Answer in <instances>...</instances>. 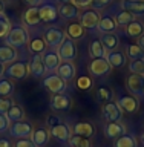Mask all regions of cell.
Wrapping results in <instances>:
<instances>
[{"mask_svg": "<svg viewBox=\"0 0 144 147\" xmlns=\"http://www.w3.org/2000/svg\"><path fill=\"white\" fill-rule=\"evenodd\" d=\"M29 32H28V29L25 26H12L11 31L8 32V35L5 37V43H6V46H11V48L14 49H23L25 46H28V43H29Z\"/></svg>", "mask_w": 144, "mask_h": 147, "instance_id": "6da1fadb", "label": "cell"}, {"mask_svg": "<svg viewBox=\"0 0 144 147\" xmlns=\"http://www.w3.org/2000/svg\"><path fill=\"white\" fill-rule=\"evenodd\" d=\"M46 123H48V127H49V133L57 141H62V142L69 141V138H71V135H72V129L69 127L66 123H63L62 119H60L58 117H55V115L48 117Z\"/></svg>", "mask_w": 144, "mask_h": 147, "instance_id": "7a4b0ae2", "label": "cell"}, {"mask_svg": "<svg viewBox=\"0 0 144 147\" xmlns=\"http://www.w3.org/2000/svg\"><path fill=\"white\" fill-rule=\"evenodd\" d=\"M43 38L48 45V48L51 49H58L60 45L64 41L66 38V32H64L62 28H57V26H49L46 28L45 34H43Z\"/></svg>", "mask_w": 144, "mask_h": 147, "instance_id": "3957f363", "label": "cell"}, {"mask_svg": "<svg viewBox=\"0 0 144 147\" xmlns=\"http://www.w3.org/2000/svg\"><path fill=\"white\" fill-rule=\"evenodd\" d=\"M43 86L45 89L51 92V94H64L68 89V84L66 81L62 80L57 74H52V75H48V77H43Z\"/></svg>", "mask_w": 144, "mask_h": 147, "instance_id": "277c9868", "label": "cell"}, {"mask_svg": "<svg viewBox=\"0 0 144 147\" xmlns=\"http://www.w3.org/2000/svg\"><path fill=\"white\" fill-rule=\"evenodd\" d=\"M101 113H103V118L106 123H117V121H121V118H123V110L118 106L117 101H114V100L104 103L103 109H101Z\"/></svg>", "mask_w": 144, "mask_h": 147, "instance_id": "5b68a950", "label": "cell"}, {"mask_svg": "<svg viewBox=\"0 0 144 147\" xmlns=\"http://www.w3.org/2000/svg\"><path fill=\"white\" fill-rule=\"evenodd\" d=\"M126 87L133 96H137V98L144 96V75L130 74V75L126 78Z\"/></svg>", "mask_w": 144, "mask_h": 147, "instance_id": "8992f818", "label": "cell"}, {"mask_svg": "<svg viewBox=\"0 0 144 147\" xmlns=\"http://www.w3.org/2000/svg\"><path fill=\"white\" fill-rule=\"evenodd\" d=\"M32 132H34V126L28 121H17L12 123L11 127H9V133H11L12 138H17V140H22V138H31Z\"/></svg>", "mask_w": 144, "mask_h": 147, "instance_id": "52a82bcc", "label": "cell"}, {"mask_svg": "<svg viewBox=\"0 0 144 147\" xmlns=\"http://www.w3.org/2000/svg\"><path fill=\"white\" fill-rule=\"evenodd\" d=\"M28 74H29V66L25 61H14L5 71V75H8V78H12V80H23L28 77Z\"/></svg>", "mask_w": 144, "mask_h": 147, "instance_id": "ba28073f", "label": "cell"}, {"mask_svg": "<svg viewBox=\"0 0 144 147\" xmlns=\"http://www.w3.org/2000/svg\"><path fill=\"white\" fill-rule=\"evenodd\" d=\"M57 52L62 58V61H74L77 57V45L72 38L66 37L64 41L60 45V48L57 49Z\"/></svg>", "mask_w": 144, "mask_h": 147, "instance_id": "9c48e42d", "label": "cell"}, {"mask_svg": "<svg viewBox=\"0 0 144 147\" xmlns=\"http://www.w3.org/2000/svg\"><path fill=\"white\" fill-rule=\"evenodd\" d=\"M80 25L85 28V29H95L100 23V12L97 9H86L80 14Z\"/></svg>", "mask_w": 144, "mask_h": 147, "instance_id": "30bf717a", "label": "cell"}, {"mask_svg": "<svg viewBox=\"0 0 144 147\" xmlns=\"http://www.w3.org/2000/svg\"><path fill=\"white\" fill-rule=\"evenodd\" d=\"M41 22L45 23H55L58 18V6H55L52 2H43L39 6Z\"/></svg>", "mask_w": 144, "mask_h": 147, "instance_id": "8fae6325", "label": "cell"}, {"mask_svg": "<svg viewBox=\"0 0 144 147\" xmlns=\"http://www.w3.org/2000/svg\"><path fill=\"white\" fill-rule=\"evenodd\" d=\"M87 69H89V74H92L94 77H103L112 71V66L109 64L106 57H103V58H94L89 63V67Z\"/></svg>", "mask_w": 144, "mask_h": 147, "instance_id": "7c38bea8", "label": "cell"}, {"mask_svg": "<svg viewBox=\"0 0 144 147\" xmlns=\"http://www.w3.org/2000/svg\"><path fill=\"white\" fill-rule=\"evenodd\" d=\"M41 60H43V64L48 72H55L62 63V58H60L57 49H46L41 54Z\"/></svg>", "mask_w": 144, "mask_h": 147, "instance_id": "4fadbf2b", "label": "cell"}, {"mask_svg": "<svg viewBox=\"0 0 144 147\" xmlns=\"http://www.w3.org/2000/svg\"><path fill=\"white\" fill-rule=\"evenodd\" d=\"M103 130H104V136L110 138V140H117V138H120V136H123V135L127 133V129H126V126H124L121 121L106 123Z\"/></svg>", "mask_w": 144, "mask_h": 147, "instance_id": "5bb4252c", "label": "cell"}, {"mask_svg": "<svg viewBox=\"0 0 144 147\" xmlns=\"http://www.w3.org/2000/svg\"><path fill=\"white\" fill-rule=\"evenodd\" d=\"M55 74H57L62 80H64L68 83V81H72L74 78H75L77 67H75V64H74L72 61H62L60 66L57 67V71H55Z\"/></svg>", "mask_w": 144, "mask_h": 147, "instance_id": "9a60e30c", "label": "cell"}, {"mask_svg": "<svg viewBox=\"0 0 144 147\" xmlns=\"http://www.w3.org/2000/svg\"><path fill=\"white\" fill-rule=\"evenodd\" d=\"M117 103H118L120 107H121V110L129 112V113H135V112H138V109H140V101H138V98L133 95L120 96L117 100Z\"/></svg>", "mask_w": 144, "mask_h": 147, "instance_id": "2e32d148", "label": "cell"}, {"mask_svg": "<svg viewBox=\"0 0 144 147\" xmlns=\"http://www.w3.org/2000/svg\"><path fill=\"white\" fill-rule=\"evenodd\" d=\"M117 29H118V25L115 22V17L110 16V14H106V16L101 17L98 26H97V31L101 32V34H114Z\"/></svg>", "mask_w": 144, "mask_h": 147, "instance_id": "e0dca14e", "label": "cell"}, {"mask_svg": "<svg viewBox=\"0 0 144 147\" xmlns=\"http://www.w3.org/2000/svg\"><path fill=\"white\" fill-rule=\"evenodd\" d=\"M80 8L75 6L72 2L71 3H63L58 6V16L64 20H77L80 17Z\"/></svg>", "mask_w": 144, "mask_h": 147, "instance_id": "ac0fdd59", "label": "cell"}, {"mask_svg": "<svg viewBox=\"0 0 144 147\" xmlns=\"http://www.w3.org/2000/svg\"><path fill=\"white\" fill-rule=\"evenodd\" d=\"M28 66H29V74L34 78H43L45 74L48 72L43 64V60H41V55H32Z\"/></svg>", "mask_w": 144, "mask_h": 147, "instance_id": "d6986e66", "label": "cell"}, {"mask_svg": "<svg viewBox=\"0 0 144 147\" xmlns=\"http://www.w3.org/2000/svg\"><path fill=\"white\" fill-rule=\"evenodd\" d=\"M106 60L109 61V64L112 67H123V66H126L127 55L121 49H115V51H110V52L106 54Z\"/></svg>", "mask_w": 144, "mask_h": 147, "instance_id": "ffe728a7", "label": "cell"}, {"mask_svg": "<svg viewBox=\"0 0 144 147\" xmlns=\"http://www.w3.org/2000/svg\"><path fill=\"white\" fill-rule=\"evenodd\" d=\"M51 107L57 112H62V110H68L71 107V96L66 94H55L51 98Z\"/></svg>", "mask_w": 144, "mask_h": 147, "instance_id": "44dd1931", "label": "cell"}, {"mask_svg": "<svg viewBox=\"0 0 144 147\" xmlns=\"http://www.w3.org/2000/svg\"><path fill=\"white\" fill-rule=\"evenodd\" d=\"M121 9L133 16H144V0H121Z\"/></svg>", "mask_w": 144, "mask_h": 147, "instance_id": "7402d4cb", "label": "cell"}, {"mask_svg": "<svg viewBox=\"0 0 144 147\" xmlns=\"http://www.w3.org/2000/svg\"><path fill=\"white\" fill-rule=\"evenodd\" d=\"M49 135L51 133H49L48 129L39 127V129H34V132H32L29 140L34 142L37 147H45L46 144H48V141H49Z\"/></svg>", "mask_w": 144, "mask_h": 147, "instance_id": "603a6c76", "label": "cell"}, {"mask_svg": "<svg viewBox=\"0 0 144 147\" xmlns=\"http://www.w3.org/2000/svg\"><path fill=\"white\" fill-rule=\"evenodd\" d=\"M18 58L17 49L11 48V46H0V63L2 64H11Z\"/></svg>", "mask_w": 144, "mask_h": 147, "instance_id": "cb8c5ba5", "label": "cell"}, {"mask_svg": "<svg viewBox=\"0 0 144 147\" xmlns=\"http://www.w3.org/2000/svg\"><path fill=\"white\" fill-rule=\"evenodd\" d=\"M23 22L29 26H35L41 22V17H40V11H39V6H29L23 12Z\"/></svg>", "mask_w": 144, "mask_h": 147, "instance_id": "d4e9b609", "label": "cell"}, {"mask_svg": "<svg viewBox=\"0 0 144 147\" xmlns=\"http://www.w3.org/2000/svg\"><path fill=\"white\" fill-rule=\"evenodd\" d=\"M28 48H29L32 55H41L46 49H48V45H46L43 37H34V38H29Z\"/></svg>", "mask_w": 144, "mask_h": 147, "instance_id": "484cf974", "label": "cell"}, {"mask_svg": "<svg viewBox=\"0 0 144 147\" xmlns=\"http://www.w3.org/2000/svg\"><path fill=\"white\" fill-rule=\"evenodd\" d=\"M100 41H101V45L104 46V49L107 51V52L118 49V46H120V38H118V35L115 34V32L114 34H103Z\"/></svg>", "mask_w": 144, "mask_h": 147, "instance_id": "4316f807", "label": "cell"}, {"mask_svg": "<svg viewBox=\"0 0 144 147\" xmlns=\"http://www.w3.org/2000/svg\"><path fill=\"white\" fill-rule=\"evenodd\" d=\"M126 55L130 61H143L144 60V49L140 45H127L126 46Z\"/></svg>", "mask_w": 144, "mask_h": 147, "instance_id": "83f0119b", "label": "cell"}, {"mask_svg": "<svg viewBox=\"0 0 144 147\" xmlns=\"http://www.w3.org/2000/svg\"><path fill=\"white\" fill-rule=\"evenodd\" d=\"M72 132L75 135H81V136H86V138H91L94 135V126L91 123H86V121H81V123H77L74 124L72 127Z\"/></svg>", "mask_w": 144, "mask_h": 147, "instance_id": "f1b7e54d", "label": "cell"}, {"mask_svg": "<svg viewBox=\"0 0 144 147\" xmlns=\"http://www.w3.org/2000/svg\"><path fill=\"white\" fill-rule=\"evenodd\" d=\"M106 54H107V51L104 49V46L101 45V41L100 40H92L91 41V45H89V55H91V58L94 60V58H103L106 57Z\"/></svg>", "mask_w": 144, "mask_h": 147, "instance_id": "f546056e", "label": "cell"}, {"mask_svg": "<svg viewBox=\"0 0 144 147\" xmlns=\"http://www.w3.org/2000/svg\"><path fill=\"white\" fill-rule=\"evenodd\" d=\"M126 34L132 38H140L144 34V23L140 20H133L130 25L126 26Z\"/></svg>", "mask_w": 144, "mask_h": 147, "instance_id": "4dcf8cb0", "label": "cell"}, {"mask_svg": "<svg viewBox=\"0 0 144 147\" xmlns=\"http://www.w3.org/2000/svg\"><path fill=\"white\" fill-rule=\"evenodd\" d=\"M114 147H138V138L135 135L126 133V135H123V136L115 140Z\"/></svg>", "mask_w": 144, "mask_h": 147, "instance_id": "1f68e13d", "label": "cell"}, {"mask_svg": "<svg viewBox=\"0 0 144 147\" xmlns=\"http://www.w3.org/2000/svg\"><path fill=\"white\" fill-rule=\"evenodd\" d=\"M114 17H115V22H117L118 28H126L127 25H130V23L135 20V16L130 14V12H127V11H124V9L117 12Z\"/></svg>", "mask_w": 144, "mask_h": 147, "instance_id": "d6a6232c", "label": "cell"}, {"mask_svg": "<svg viewBox=\"0 0 144 147\" xmlns=\"http://www.w3.org/2000/svg\"><path fill=\"white\" fill-rule=\"evenodd\" d=\"M16 84L11 78H0V96H12Z\"/></svg>", "mask_w": 144, "mask_h": 147, "instance_id": "836d02e7", "label": "cell"}, {"mask_svg": "<svg viewBox=\"0 0 144 147\" xmlns=\"http://www.w3.org/2000/svg\"><path fill=\"white\" fill-rule=\"evenodd\" d=\"M6 117L9 118L11 123H17V121H23L25 119V110H23L22 106L18 104H14L11 109L6 112Z\"/></svg>", "mask_w": 144, "mask_h": 147, "instance_id": "e575fe53", "label": "cell"}, {"mask_svg": "<svg viewBox=\"0 0 144 147\" xmlns=\"http://www.w3.org/2000/svg\"><path fill=\"white\" fill-rule=\"evenodd\" d=\"M85 31L86 29L80 25V23H71L66 29V37H69V38H72V40H78L85 35Z\"/></svg>", "mask_w": 144, "mask_h": 147, "instance_id": "d590c367", "label": "cell"}, {"mask_svg": "<svg viewBox=\"0 0 144 147\" xmlns=\"http://www.w3.org/2000/svg\"><path fill=\"white\" fill-rule=\"evenodd\" d=\"M69 144H71V147H92V142L89 138L86 136H81V135H71V138H69Z\"/></svg>", "mask_w": 144, "mask_h": 147, "instance_id": "8d00e7d4", "label": "cell"}, {"mask_svg": "<svg viewBox=\"0 0 144 147\" xmlns=\"http://www.w3.org/2000/svg\"><path fill=\"white\" fill-rule=\"evenodd\" d=\"M11 28H12L11 20L2 12L0 14V38H5V37L8 35V32L11 31Z\"/></svg>", "mask_w": 144, "mask_h": 147, "instance_id": "74e56055", "label": "cell"}, {"mask_svg": "<svg viewBox=\"0 0 144 147\" xmlns=\"http://www.w3.org/2000/svg\"><path fill=\"white\" fill-rule=\"evenodd\" d=\"M12 106H14L12 98H9V96H0V113H6Z\"/></svg>", "mask_w": 144, "mask_h": 147, "instance_id": "f35d334b", "label": "cell"}, {"mask_svg": "<svg viewBox=\"0 0 144 147\" xmlns=\"http://www.w3.org/2000/svg\"><path fill=\"white\" fill-rule=\"evenodd\" d=\"M129 71H130V74L144 75V60L143 61H130L129 63Z\"/></svg>", "mask_w": 144, "mask_h": 147, "instance_id": "ab89813d", "label": "cell"}, {"mask_svg": "<svg viewBox=\"0 0 144 147\" xmlns=\"http://www.w3.org/2000/svg\"><path fill=\"white\" fill-rule=\"evenodd\" d=\"M77 86H78V89H81V90H87V89H91V86H92V80L86 75H81V77H78V80H77Z\"/></svg>", "mask_w": 144, "mask_h": 147, "instance_id": "60d3db41", "label": "cell"}, {"mask_svg": "<svg viewBox=\"0 0 144 147\" xmlns=\"http://www.w3.org/2000/svg\"><path fill=\"white\" fill-rule=\"evenodd\" d=\"M98 100L104 101V103L112 101V90L106 89V87H100V89H98Z\"/></svg>", "mask_w": 144, "mask_h": 147, "instance_id": "b9f144b4", "label": "cell"}, {"mask_svg": "<svg viewBox=\"0 0 144 147\" xmlns=\"http://www.w3.org/2000/svg\"><path fill=\"white\" fill-rule=\"evenodd\" d=\"M9 127H11V121L6 117V113H0V133L9 132Z\"/></svg>", "mask_w": 144, "mask_h": 147, "instance_id": "7bdbcfd3", "label": "cell"}, {"mask_svg": "<svg viewBox=\"0 0 144 147\" xmlns=\"http://www.w3.org/2000/svg\"><path fill=\"white\" fill-rule=\"evenodd\" d=\"M112 3V0H92V9H103V8H106V6H109V5Z\"/></svg>", "mask_w": 144, "mask_h": 147, "instance_id": "ee69618b", "label": "cell"}, {"mask_svg": "<svg viewBox=\"0 0 144 147\" xmlns=\"http://www.w3.org/2000/svg\"><path fill=\"white\" fill-rule=\"evenodd\" d=\"M14 147H37L34 142H32L29 138H22V140H17Z\"/></svg>", "mask_w": 144, "mask_h": 147, "instance_id": "f6af8a7d", "label": "cell"}, {"mask_svg": "<svg viewBox=\"0 0 144 147\" xmlns=\"http://www.w3.org/2000/svg\"><path fill=\"white\" fill-rule=\"evenodd\" d=\"M72 3L78 8H89L92 5V0H72Z\"/></svg>", "mask_w": 144, "mask_h": 147, "instance_id": "bcb514c9", "label": "cell"}, {"mask_svg": "<svg viewBox=\"0 0 144 147\" xmlns=\"http://www.w3.org/2000/svg\"><path fill=\"white\" fill-rule=\"evenodd\" d=\"M23 2H26L29 6H40L43 3V0H23Z\"/></svg>", "mask_w": 144, "mask_h": 147, "instance_id": "7dc6e473", "label": "cell"}, {"mask_svg": "<svg viewBox=\"0 0 144 147\" xmlns=\"http://www.w3.org/2000/svg\"><path fill=\"white\" fill-rule=\"evenodd\" d=\"M0 147H12L8 138H0Z\"/></svg>", "mask_w": 144, "mask_h": 147, "instance_id": "c3c4849f", "label": "cell"}, {"mask_svg": "<svg viewBox=\"0 0 144 147\" xmlns=\"http://www.w3.org/2000/svg\"><path fill=\"white\" fill-rule=\"evenodd\" d=\"M5 71H6V67H5V64L0 63V78H2L5 75Z\"/></svg>", "mask_w": 144, "mask_h": 147, "instance_id": "681fc988", "label": "cell"}, {"mask_svg": "<svg viewBox=\"0 0 144 147\" xmlns=\"http://www.w3.org/2000/svg\"><path fill=\"white\" fill-rule=\"evenodd\" d=\"M138 45H140L141 48L144 49V34H143V35L140 37V38H138Z\"/></svg>", "mask_w": 144, "mask_h": 147, "instance_id": "f907efd6", "label": "cell"}, {"mask_svg": "<svg viewBox=\"0 0 144 147\" xmlns=\"http://www.w3.org/2000/svg\"><path fill=\"white\" fill-rule=\"evenodd\" d=\"M57 3H60V5H63V3H71L72 0H55Z\"/></svg>", "mask_w": 144, "mask_h": 147, "instance_id": "816d5d0a", "label": "cell"}, {"mask_svg": "<svg viewBox=\"0 0 144 147\" xmlns=\"http://www.w3.org/2000/svg\"><path fill=\"white\" fill-rule=\"evenodd\" d=\"M3 11H5V3H3V0H0V14Z\"/></svg>", "mask_w": 144, "mask_h": 147, "instance_id": "f5cc1de1", "label": "cell"}, {"mask_svg": "<svg viewBox=\"0 0 144 147\" xmlns=\"http://www.w3.org/2000/svg\"><path fill=\"white\" fill-rule=\"evenodd\" d=\"M141 141H143V142H144V132H143V133H141Z\"/></svg>", "mask_w": 144, "mask_h": 147, "instance_id": "db71d44e", "label": "cell"}]
</instances>
